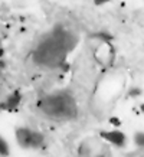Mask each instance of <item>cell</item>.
<instances>
[{
  "label": "cell",
  "instance_id": "2",
  "mask_svg": "<svg viewBox=\"0 0 144 157\" xmlns=\"http://www.w3.org/2000/svg\"><path fill=\"white\" fill-rule=\"evenodd\" d=\"M42 109L52 117L72 118L77 115V104L68 94H55L46 97L42 101Z\"/></svg>",
  "mask_w": 144,
  "mask_h": 157
},
{
  "label": "cell",
  "instance_id": "9",
  "mask_svg": "<svg viewBox=\"0 0 144 157\" xmlns=\"http://www.w3.org/2000/svg\"><path fill=\"white\" fill-rule=\"evenodd\" d=\"M134 141L137 146L140 147H144V133H137L134 136Z\"/></svg>",
  "mask_w": 144,
  "mask_h": 157
},
{
  "label": "cell",
  "instance_id": "6",
  "mask_svg": "<svg viewBox=\"0 0 144 157\" xmlns=\"http://www.w3.org/2000/svg\"><path fill=\"white\" fill-rule=\"evenodd\" d=\"M101 137L104 138V140H107L108 143L117 146V147H123V146L125 144V140H127L125 134L123 133V131H120V130H111V131H105V133L101 134Z\"/></svg>",
  "mask_w": 144,
  "mask_h": 157
},
{
  "label": "cell",
  "instance_id": "10",
  "mask_svg": "<svg viewBox=\"0 0 144 157\" xmlns=\"http://www.w3.org/2000/svg\"><path fill=\"white\" fill-rule=\"evenodd\" d=\"M105 2H108V0H94L95 5H102V3H105Z\"/></svg>",
  "mask_w": 144,
  "mask_h": 157
},
{
  "label": "cell",
  "instance_id": "8",
  "mask_svg": "<svg viewBox=\"0 0 144 157\" xmlns=\"http://www.w3.org/2000/svg\"><path fill=\"white\" fill-rule=\"evenodd\" d=\"M9 151H10V148H9V144H7V141H6L5 138L0 136V156H9Z\"/></svg>",
  "mask_w": 144,
  "mask_h": 157
},
{
  "label": "cell",
  "instance_id": "7",
  "mask_svg": "<svg viewBox=\"0 0 144 157\" xmlns=\"http://www.w3.org/2000/svg\"><path fill=\"white\" fill-rule=\"evenodd\" d=\"M20 101H22V97H20V92L19 91H14V92H12L7 98H6L5 104L3 105V108L5 109H9V111H13V109H16L17 107H19Z\"/></svg>",
  "mask_w": 144,
  "mask_h": 157
},
{
  "label": "cell",
  "instance_id": "5",
  "mask_svg": "<svg viewBox=\"0 0 144 157\" xmlns=\"http://www.w3.org/2000/svg\"><path fill=\"white\" fill-rule=\"evenodd\" d=\"M94 56L101 65H110L112 58H114V51H112L110 43H101L100 46L97 48Z\"/></svg>",
  "mask_w": 144,
  "mask_h": 157
},
{
  "label": "cell",
  "instance_id": "4",
  "mask_svg": "<svg viewBox=\"0 0 144 157\" xmlns=\"http://www.w3.org/2000/svg\"><path fill=\"white\" fill-rule=\"evenodd\" d=\"M78 153H79V157H104V147L100 140L89 138L82 141Z\"/></svg>",
  "mask_w": 144,
  "mask_h": 157
},
{
  "label": "cell",
  "instance_id": "3",
  "mask_svg": "<svg viewBox=\"0 0 144 157\" xmlns=\"http://www.w3.org/2000/svg\"><path fill=\"white\" fill-rule=\"evenodd\" d=\"M16 140H17L20 147L36 148L43 144L45 137L39 131H33V130L28 128V127H19V128H16Z\"/></svg>",
  "mask_w": 144,
  "mask_h": 157
},
{
  "label": "cell",
  "instance_id": "1",
  "mask_svg": "<svg viewBox=\"0 0 144 157\" xmlns=\"http://www.w3.org/2000/svg\"><path fill=\"white\" fill-rule=\"evenodd\" d=\"M74 45L75 40L71 33L65 30H55L52 35L46 38V40H43L39 45L35 58L39 63L45 67H58L65 61L66 53L74 48Z\"/></svg>",
  "mask_w": 144,
  "mask_h": 157
},
{
  "label": "cell",
  "instance_id": "11",
  "mask_svg": "<svg viewBox=\"0 0 144 157\" xmlns=\"http://www.w3.org/2000/svg\"><path fill=\"white\" fill-rule=\"evenodd\" d=\"M2 109H3V105H2V102H0V111H2Z\"/></svg>",
  "mask_w": 144,
  "mask_h": 157
}]
</instances>
